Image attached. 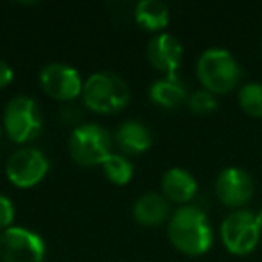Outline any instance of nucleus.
Here are the masks:
<instances>
[{
	"label": "nucleus",
	"instance_id": "nucleus-1",
	"mask_svg": "<svg viewBox=\"0 0 262 262\" xmlns=\"http://www.w3.org/2000/svg\"><path fill=\"white\" fill-rule=\"evenodd\" d=\"M169 239L187 255H201L212 244V228L201 208L185 205L172 214L169 221Z\"/></svg>",
	"mask_w": 262,
	"mask_h": 262
},
{
	"label": "nucleus",
	"instance_id": "nucleus-2",
	"mask_svg": "<svg viewBox=\"0 0 262 262\" xmlns=\"http://www.w3.org/2000/svg\"><path fill=\"white\" fill-rule=\"evenodd\" d=\"M84 104L99 113L119 112L129 101L126 81L113 72H94L83 84Z\"/></svg>",
	"mask_w": 262,
	"mask_h": 262
},
{
	"label": "nucleus",
	"instance_id": "nucleus-3",
	"mask_svg": "<svg viewBox=\"0 0 262 262\" xmlns=\"http://www.w3.org/2000/svg\"><path fill=\"white\" fill-rule=\"evenodd\" d=\"M241 67L232 52L225 49H207L198 59V77L208 92L225 94L241 79Z\"/></svg>",
	"mask_w": 262,
	"mask_h": 262
},
{
	"label": "nucleus",
	"instance_id": "nucleus-4",
	"mask_svg": "<svg viewBox=\"0 0 262 262\" xmlns=\"http://www.w3.org/2000/svg\"><path fill=\"white\" fill-rule=\"evenodd\" d=\"M69 149L77 164L97 165L112 155V137L95 122L81 124L70 135Z\"/></svg>",
	"mask_w": 262,
	"mask_h": 262
},
{
	"label": "nucleus",
	"instance_id": "nucleus-5",
	"mask_svg": "<svg viewBox=\"0 0 262 262\" xmlns=\"http://www.w3.org/2000/svg\"><path fill=\"white\" fill-rule=\"evenodd\" d=\"M43 117L38 102L29 95H16L6 104L4 127L15 142H27L40 135Z\"/></svg>",
	"mask_w": 262,
	"mask_h": 262
},
{
	"label": "nucleus",
	"instance_id": "nucleus-6",
	"mask_svg": "<svg viewBox=\"0 0 262 262\" xmlns=\"http://www.w3.org/2000/svg\"><path fill=\"white\" fill-rule=\"evenodd\" d=\"M260 226L257 215L250 210H235L221 223V239L226 250L235 255H244L255 250L260 239Z\"/></svg>",
	"mask_w": 262,
	"mask_h": 262
},
{
	"label": "nucleus",
	"instance_id": "nucleus-7",
	"mask_svg": "<svg viewBox=\"0 0 262 262\" xmlns=\"http://www.w3.org/2000/svg\"><path fill=\"white\" fill-rule=\"evenodd\" d=\"M45 243L36 232L24 226H9L0 233V258L4 262H41Z\"/></svg>",
	"mask_w": 262,
	"mask_h": 262
},
{
	"label": "nucleus",
	"instance_id": "nucleus-8",
	"mask_svg": "<svg viewBox=\"0 0 262 262\" xmlns=\"http://www.w3.org/2000/svg\"><path fill=\"white\" fill-rule=\"evenodd\" d=\"M49 160L36 147H20L9 157L6 174L16 187H33L47 174Z\"/></svg>",
	"mask_w": 262,
	"mask_h": 262
},
{
	"label": "nucleus",
	"instance_id": "nucleus-9",
	"mask_svg": "<svg viewBox=\"0 0 262 262\" xmlns=\"http://www.w3.org/2000/svg\"><path fill=\"white\" fill-rule=\"evenodd\" d=\"M40 83L51 97L70 101L83 94V81L74 67L65 63H51L40 72Z\"/></svg>",
	"mask_w": 262,
	"mask_h": 262
},
{
	"label": "nucleus",
	"instance_id": "nucleus-10",
	"mask_svg": "<svg viewBox=\"0 0 262 262\" xmlns=\"http://www.w3.org/2000/svg\"><path fill=\"white\" fill-rule=\"evenodd\" d=\"M253 178L241 167H226L215 180V194L228 207H243L253 196Z\"/></svg>",
	"mask_w": 262,
	"mask_h": 262
},
{
	"label": "nucleus",
	"instance_id": "nucleus-11",
	"mask_svg": "<svg viewBox=\"0 0 262 262\" xmlns=\"http://www.w3.org/2000/svg\"><path fill=\"white\" fill-rule=\"evenodd\" d=\"M182 43L169 33H157L147 43V58L158 70L171 76L182 63Z\"/></svg>",
	"mask_w": 262,
	"mask_h": 262
},
{
	"label": "nucleus",
	"instance_id": "nucleus-12",
	"mask_svg": "<svg viewBox=\"0 0 262 262\" xmlns=\"http://www.w3.org/2000/svg\"><path fill=\"white\" fill-rule=\"evenodd\" d=\"M162 190H164L165 200H171L174 203H185L196 196L198 183L187 169L172 167L167 169L162 176Z\"/></svg>",
	"mask_w": 262,
	"mask_h": 262
},
{
	"label": "nucleus",
	"instance_id": "nucleus-13",
	"mask_svg": "<svg viewBox=\"0 0 262 262\" xmlns=\"http://www.w3.org/2000/svg\"><path fill=\"white\" fill-rule=\"evenodd\" d=\"M115 142L124 153L139 155L146 151L153 142L149 127L139 120H126L115 131Z\"/></svg>",
	"mask_w": 262,
	"mask_h": 262
},
{
	"label": "nucleus",
	"instance_id": "nucleus-14",
	"mask_svg": "<svg viewBox=\"0 0 262 262\" xmlns=\"http://www.w3.org/2000/svg\"><path fill=\"white\" fill-rule=\"evenodd\" d=\"M149 97L153 102L165 108H176L183 101H187V88L182 79L176 77V74L164 76L157 79L149 86Z\"/></svg>",
	"mask_w": 262,
	"mask_h": 262
},
{
	"label": "nucleus",
	"instance_id": "nucleus-15",
	"mask_svg": "<svg viewBox=\"0 0 262 262\" xmlns=\"http://www.w3.org/2000/svg\"><path fill=\"white\" fill-rule=\"evenodd\" d=\"M133 215L139 223L142 225H158V223L165 221L169 215V203L165 196L157 192H147L140 196L135 201L133 207Z\"/></svg>",
	"mask_w": 262,
	"mask_h": 262
},
{
	"label": "nucleus",
	"instance_id": "nucleus-16",
	"mask_svg": "<svg viewBox=\"0 0 262 262\" xmlns=\"http://www.w3.org/2000/svg\"><path fill=\"white\" fill-rule=\"evenodd\" d=\"M135 18L146 29L158 31L169 24V9L160 0H140L135 6Z\"/></svg>",
	"mask_w": 262,
	"mask_h": 262
},
{
	"label": "nucleus",
	"instance_id": "nucleus-17",
	"mask_svg": "<svg viewBox=\"0 0 262 262\" xmlns=\"http://www.w3.org/2000/svg\"><path fill=\"white\" fill-rule=\"evenodd\" d=\"M102 169H104V174L112 180L113 183H127L133 176V165L122 155H110L104 162H102Z\"/></svg>",
	"mask_w": 262,
	"mask_h": 262
},
{
	"label": "nucleus",
	"instance_id": "nucleus-18",
	"mask_svg": "<svg viewBox=\"0 0 262 262\" xmlns=\"http://www.w3.org/2000/svg\"><path fill=\"white\" fill-rule=\"evenodd\" d=\"M239 104L248 115L262 117V83L251 81L239 90Z\"/></svg>",
	"mask_w": 262,
	"mask_h": 262
},
{
	"label": "nucleus",
	"instance_id": "nucleus-19",
	"mask_svg": "<svg viewBox=\"0 0 262 262\" xmlns=\"http://www.w3.org/2000/svg\"><path fill=\"white\" fill-rule=\"evenodd\" d=\"M187 101H189V108L196 113H210L212 110H215V106H217L215 97L212 95V92H208V90L194 92Z\"/></svg>",
	"mask_w": 262,
	"mask_h": 262
},
{
	"label": "nucleus",
	"instance_id": "nucleus-20",
	"mask_svg": "<svg viewBox=\"0 0 262 262\" xmlns=\"http://www.w3.org/2000/svg\"><path fill=\"white\" fill-rule=\"evenodd\" d=\"M15 219V207L11 200L4 194H0V228H9V225Z\"/></svg>",
	"mask_w": 262,
	"mask_h": 262
},
{
	"label": "nucleus",
	"instance_id": "nucleus-21",
	"mask_svg": "<svg viewBox=\"0 0 262 262\" xmlns=\"http://www.w3.org/2000/svg\"><path fill=\"white\" fill-rule=\"evenodd\" d=\"M13 79V69L9 67L8 61L0 58V88H4L6 84H9Z\"/></svg>",
	"mask_w": 262,
	"mask_h": 262
},
{
	"label": "nucleus",
	"instance_id": "nucleus-22",
	"mask_svg": "<svg viewBox=\"0 0 262 262\" xmlns=\"http://www.w3.org/2000/svg\"><path fill=\"white\" fill-rule=\"evenodd\" d=\"M257 215V223H258V226H260V230H262V210L258 212V214H255Z\"/></svg>",
	"mask_w": 262,
	"mask_h": 262
},
{
	"label": "nucleus",
	"instance_id": "nucleus-23",
	"mask_svg": "<svg viewBox=\"0 0 262 262\" xmlns=\"http://www.w3.org/2000/svg\"><path fill=\"white\" fill-rule=\"evenodd\" d=\"M0 135H2V129H0Z\"/></svg>",
	"mask_w": 262,
	"mask_h": 262
}]
</instances>
